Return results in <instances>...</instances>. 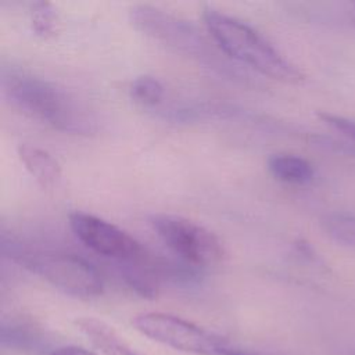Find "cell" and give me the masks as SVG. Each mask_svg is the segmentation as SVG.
<instances>
[{
	"label": "cell",
	"mask_w": 355,
	"mask_h": 355,
	"mask_svg": "<svg viewBox=\"0 0 355 355\" xmlns=\"http://www.w3.org/2000/svg\"><path fill=\"white\" fill-rule=\"evenodd\" d=\"M351 355H355V352H352V354H351Z\"/></svg>",
	"instance_id": "ac0fdd59"
},
{
	"label": "cell",
	"mask_w": 355,
	"mask_h": 355,
	"mask_svg": "<svg viewBox=\"0 0 355 355\" xmlns=\"http://www.w3.org/2000/svg\"><path fill=\"white\" fill-rule=\"evenodd\" d=\"M130 97L143 107L155 108L165 97L164 85L151 75H140L135 78L129 86Z\"/></svg>",
	"instance_id": "7c38bea8"
},
{
	"label": "cell",
	"mask_w": 355,
	"mask_h": 355,
	"mask_svg": "<svg viewBox=\"0 0 355 355\" xmlns=\"http://www.w3.org/2000/svg\"><path fill=\"white\" fill-rule=\"evenodd\" d=\"M268 169L275 179L287 184H306L315 175L308 159L287 153L272 154L268 158Z\"/></svg>",
	"instance_id": "30bf717a"
},
{
	"label": "cell",
	"mask_w": 355,
	"mask_h": 355,
	"mask_svg": "<svg viewBox=\"0 0 355 355\" xmlns=\"http://www.w3.org/2000/svg\"><path fill=\"white\" fill-rule=\"evenodd\" d=\"M324 233L336 243L355 248V214L331 212L322 218Z\"/></svg>",
	"instance_id": "8fae6325"
},
{
	"label": "cell",
	"mask_w": 355,
	"mask_h": 355,
	"mask_svg": "<svg viewBox=\"0 0 355 355\" xmlns=\"http://www.w3.org/2000/svg\"><path fill=\"white\" fill-rule=\"evenodd\" d=\"M68 223L75 237L93 252L119 262L143 258L146 248L125 230L93 214L71 212Z\"/></svg>",
	"instance_id": "52a82bcc"
},
{
	"label": "cell",
	"mask_w": 355,
	"mask_h": 355,
	"mask_svg": "<svg viewBox=\"0 0 355 355\" xmlns=\"http://www.w3.org/2000/svg\"><path fill=\"white\" fill-rule=\"evenodd\" d=\"M129 18L136 29L168 49L220 72L233 71L191 22L151 6H133L129 10Z\"/></svg>",
	"instance_id": "277c9868"
},
{
	"label": "cell",
	"mask_w": 355,
	"mask_h": 355,
	"mask_svg": "<svg viewBox=\"0 0 355 355\" xmlns=\"http://www.w3.org/2000/svg\"><path fill=\"white\" fill-rule=\"evenodd\" d=\"M225 355H286V354L261 349V348H255V347H248V345H243V344L230 341Z\"/></svg>",
	"instance_id": "9a60e30c"
},
{
	"label": "cell",
	"mask_w": 355,
	"mask_h": 355,
	"mask_svg": "<svg viewBox=\"0 0 355 355\" xmlns=\"http://www.w3.org/2000/svg\"><path fill=\"white\" fill-rule=\"evenodd\" d=\"M49 355H97V354L80 345H61L51 349Z\"/></svg>",
	"instance_id": "2e32d148"
},
{
	"label": "cell",
	"mask_w": 355,
	"mask_h": 355,
	"mask_svg": "<svg viewBox=\"0 0 355 355\" xmlns=\"http://www.w3.org/2000/svg\"><path fill=\"white\" fill-rule=\"evenodd\" d=\"M150 225L162 243L191 268L218 263L223 257V245L218 236L202 225L171 214L150 216Z\"/></svg>",
	"instance_id": "8992f818"
},
{
	"label": "cell",
	"mask_w": 355,
	"mask_h": 355,
	"mask_svg": "<svg viewBox=\"0 0 355 355\" xmlns=\"http://www.w3.org/2000/svg\"><path fill=\"white\" fill-rule=\"evenodd\" d=\"M3 255L64 294L76 298H94L104 290L98 270L86 259L68 254L32 248L18 239L1 234Z\"/></svg>",
	"instance_id": "3957f363"
},
{
	"label": "cell",
	"mask_w": 355,
	"mask_h": 355,
	"mask_svg": "<svg viewBox=\"0 0 355 355\" xmlns=\"http://www.w3.org/2000/svg\"><path fill=\"white\" fill-rule=\"evenodd\" d=\"M202 21L216 47L227 57L275 80L286 83L304 80L302 72L244 21L212 7L204 8Z\"/></svg>",
	"instance_id": "7a4b0ae2"
},
{
	"label": "cell",
	"mask_w": 355,
	"mask_h": 355,
	"mask_svg": "<svg viewBox=\"0 0 355 355\" xmlns=\"http://www.w3.org/2000/svg\"><path fill=\"white\" fill-rule=\"evenodd\" d=\"M17 151L25 169L40 186L51 187L60 179V164L47 150L28 143H21Z\"/></svg>",
	"instance_id": "9c48e42d"
},
{
	"label": "cell",
	"mask_w": 355,
	"mask_h": 355,
	"mask_svg": "<svg viewBox=\"0 0 355 355\" xmlns=\"http://www.w3.org/2000/svg\"><path fill=\"white\" fill-rule=\"evenodd\" d=\"M75 323L103 355H143L101 319L85 316L76 319Z\"/></svg>",
	"instance_id": "ba28073f"
},
{
	"label": "cell",
	"mask_w": 355,
	"mask_h": 355,
	"mask_svg": "<svg viewBox=\"0 0 355 355\" xmlns=\"http://www.w3.org/2000/svg\"><path fill=\"white\" fill-rule=\"evenodd\" d=\"M32 28L33 31L46 37L53 35L55 28V12L50 3L39 1L32 7Z\"/></svg>",
	"instance_id": "4fadbf2b"
},
{
	"label": "cell",
	"mask_w": 355,
	"mask_h": 355,
	"mask_svg": "<svg viewBox=\"0 0 355 355\" xmlns=\"http://www.w3.org/2000/svg\"><path fill=\"white\" fill-rule=\"evenodd\" d=\"M349 15H351L352 24L355 25V3H352V7H351V11H349Z\"/></svg>",
	"instance_id": "e0dca14e"
},
{
	"label": "cell",
	"mask_w": 355,
	"mask_h": 355,
	"mask_svg": "<svg viewBox=\"0 0 355 355\" xmlns=\"http://www.w3.org/2000/svg\"><path fill=\"white\" fill-rule=\"evenodd\" d=\"M132 326L144 337L190 355H225L230 340L194 322L166 312H143Z\"/></svg>",
	"instance_id": "5b68a950"
},
{
	"label": "cell",
	"mask_w": 355,
	"mask_h": 355,
	"mask_svg": "<svg viewBox=\"0 0 355 355\" xmlns=\"http://www.w3.org/2000/svg\"><path fill=\"white\" fill-rule=\"evenodd\" d=\"M318 116L326 125H329L334 130L343 133L349 140L355 141V119L347 118V116H341V115H337V114H331V112H327V111L319 112Z\"/></svg>",
	"instance_id": "5bb4252c"
},
{
	"label": "cell",
	"mask_w": 355,
	"mask_h": 355,
	"mask_svg": "<svg viewBox=\"0 0 355 355\" xmlns=\"http://www.w3.org/2000/svg\"><path fill=\"white\" fill-rule=\"evenodd\" d=\"M1 92L22 114L60 132L89 136L97 132L93 112L58 85L17 68L1 69Z\"/></svg>",
	"instance_id": "6da1fadb"
}]
</instances>
